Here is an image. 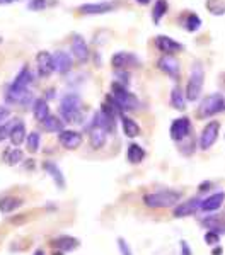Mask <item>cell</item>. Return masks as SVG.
<instances>
[{"label":"cell","instance_id":"obj_18","mask_svg":"<svg viewBox=\"0 0 225 255\" xmlns=\"http://www.w3.org/2000/svg\"><path fill=\"white\" fill-rule=\"evenodd\" d=\"M72 53H73V56L80 61V63L87 61V58H89L87 43H85L84 38L79 36V34H75V36H73V39H72Z\"/></svg>","mask_w":225,"mask_h":255},{"label":"cell","instance_id":"obj_21","mask_svg":"<svg viewBox=\"0 0 225 255\" xmlns=\"http://www.w3.org/2000/svg\"><path fill=\"white\" fill-rule=\"evenodd\" d=\"M53 60H55V70L60 73V75H65V73L70 72L72 58L67 51H56L55 55H53Z\"/></svg>","mask_w":225,"mask_h":255},{"label":"cell","instance_id":"obj_38","mask_svg":"<svg viewBox=\"0 0 225 255\" xmlns=\"http://www.w3.org/2000/svg\"><path fill=\"white\" fill-rule=\"evenodd\" d=\"M10 134V126L9 125H2L0 126V143L3 141V139H7Z\"/></svg>","mask_w":225,"mask_h":255},{"label":"cell","instance_id":"obj_31","mask_svg":"<svg viewBox=\"0 0 225 255\" xmlns=\"http://www.w3.org/2000/svg\"><path fill=\"white\" fill-rule=\"evenodd\" d=\"M167 9H169V5H167L166 0H157V2H155V5H154V9H152V19H154L155 24L161 22V19L164 17V15H166Z\"/></svg>","mask_w":225,"mask_h":255},{"label":"cell","instance_id":"obj_23","mask_svg":"<svg viewBox=\"0 0 225 255\" xmlns=\"http://www.w3.org/2000/svg\"><path fill=\"white\" fill-rule=\"evenodd\" d=\"M22 204H24V201L20 199V197L3 196V197H0V213H3V215H10L12 211L19 209Z\"/></svg>","mask_w":225,"mask_h":255},{"label":"cell","instance_id":"obj_8","mask_svg":"<svg viewBox=\"0 0 225 255\" xmlns=\"http://www.w3.org/2000/svg\"><path fill=\"white\" fill-rule=\"evenodd\" d=\"M219 134H220V123L210 121L203 128V133L200 136V148L202 150H210L217 143V139H219Z\"/></svg>","mask_w":225,"mask_h":255},{"label":"cell","instance_id":"obj_1","mask_svg":"<svg viewBox=\"0 0 225 255\" xmlns=\"http://www.w3.org/2000/svg\"><path fill=\"white\" fill-rule=\"evenodd\" d=\"M31 82H32V72L29 70V67H22L20 72L15 75L14 82L7 87L5 101L9 104L27 106L32 101V92L27 89Z\"/></svg>","mask_w":225,"mask_h":255},{"label":"cell","instance_id":"obj_15","mask_svg":"<svg viewBox=\"0 0 225 255\" xmlns=\"http://www.w3.org/2000/svg\"><path fill=\"white\" fill-rule=\"evenodd\" d=\"M113 2H99V3H84L79 7L80 14H89V15H97V14H108V12L114 10Z\"/></svg>","mask_w":225,"mask_h":255},{"label":"cell","instance_id":"obj_2","mask_svg":"<svg viewBox=\"0 0 225 255\" xmlns=\"http://www.w3.org/2000/svg\"><path fill=\"white\" fill-rule=\"evenodd\" d=\"M183 194L179 191H173V189H164V191L150 192V194L143 196V204L147 208L152 209H166V208H174L179 204Z\"/></svg>","mask_w":225,"mask_h":255},{"label":"cell","instance_id":"obj_6","mask_svg":"<svg viewBox=\"0 0 225 255\" xmlns=\"http://www.w3.org/2000/svg\"><path fill=\"white\" fill-rule=\"evenodd\" d=\"M111 97L123 113H125V111H137L138 106H140L138 97L133 96L125 85L118 84V82H113V85H111Z\"/></svg>","mask_w":225,"mask_h":255},{"label":"cell","instance_id":"obj_39","mask_svg":"<svg viewBox=\"0 0 225 255\" xmlns=\"http://www.w3.org/2000/svg\"><path fill=\"white\" fill-rule=\"evenodd\" d=\"M9 114L10 113H9V109H7L5 106H0V123H2L5 118H9Z\"/></svg>","mask_w":225,"mask_h":255},{"label":"cell","instance_id":"obj_32","mask_svg":"<svg viewBox=\"0 0 225 255\" xmlns=\"http://www.w3.org/2000/svg\"><path fill=\"white\" fill-rule=\"evenodd\" d=\"M39 143H41V136L38 131H31L26 138V148L29 153H36L39 150Z\"/></svg>","mask_w":225,"mask_h":255},{"label":"cell","instance_id":"obj_44","mask_svg":"<svg viewBox=\"0 0 225 255\" xmlns=\"http://www.w3.org/2000/svg\"><path fill=\"white\" fill-rule=\"evenodd\" d=\"M0 43H2V38H0Z\"/></svg>","mask_w":225,"mask_h":255},{"label":"cell","instance_id":"obj_7","mask_svg":"<svg viewBox=\"0 0 225 255\" xmlns=\"http://www.w3.org/2000/svg\"><path fill=\"white\" fill-rule=\"evenodd\" d=\"M169 134L174 141H184L186 138H190L191 134V121L190 118L183 116V118H178L171 123V128H169Z\"/></svg>","mask_w":225,"mask_h":255},{"label":"cell","instance_id":"obj_34","mask_svg":"<svg viewBox=\"0 0 225 255\" xmlns=\"http://www.w3.org/2000/svg\"><path fill=\"white\" fill-rule=\"evenodd\" d=\"M200 26H202V19H200V15L190 14L186 17V22H184V27H186V31L195 32V31L200 29Z\"/></svg>","mask_w":225,"mask_h":255},{"label":"cell","instance_id":"obj_14","mask_svg":"<svg viewBox=\"0 0 225 255\" xmlns=\"http://www.w3.org/2000/svg\"><path fill=\"white\" fill-rule=\"evenodd\" d=\"M58 141L67 150H77L82 145V134L79 131H73V129H63L58 134Z\"/></svg>","mask_w":225,"mask_h":255},{"label":"cell","instance_id":"obj_25","mask_svg":"<svg viewBox=\"0 0 225 255\" xmlns=\"http://www.w3.org/2000/svg\"><path fill=\"white\" fill-rule=\"evenodd\" d=\"M32 116H34L36 121L43 123L44 119L50 116V106L44 99H36L34 104H32Z\"/></svg>","mask_w":225,"mask_h":255},{"label":"cell","instance_id":"obj_17","mask_svg":"<svg viewBox=\"0 0 225 255\" xmlns=\"http://www.w3.org/2000/svg\"><path fill=\"white\" fill-rule=\"evenodd\" d=\"M225 201V192H214L202 201V211L203 213H215L217 209L222 208Z\"/></svg>","mask_w":225,"mask_h":255},{"label":"cell","instance_id":"obj_42","mask_svg":"<svg viewBox=\"0 0 225 255\" xmlns=\"http://www.w3.org/2000/svg\"><path fill=\"white\" fill-rule=\"evenodd\" d=\"M137 3H140V5H147V3L150 2V0H135Z\"/></svg>","mask_w":225,"mask_h":255},{"label":"cell","instance_id":"obj_4","mask_svg":"<svg viewBox=\"0 0 225 255\" xmlns=\"http://www.w3.org/2000/svg\"><path fill=\"white\" fill-rule=\"evenodd\" d=\"M203 85H205V70H203V65L200 63V61H195L193 67H191V72H190V79H188L186 90H184L188 101L193 102L200 96H202Z\"/></svg>","mask_w":225,"mask_h":255},{"label":"cell","instance_id":"obj_28","mask_svg":"<svg viewBox=\"0 0 225 255\" xmlns=\"http://www.w3.org/2000/svg\"><path fill=\"white\" fill-rule=\"evenodd\" d=\"M186 94L183 92L181 87H178V85L173 87V90H171V104H173V108L178 111H184L186 109Z\"/></svg>","mask_w":225,"mask_h":255},{"label":"cell","instance_id":"obj_12","mask_svg":"<svg viewBox=\"0 0 225 255\" xmlns=\"http://www.w3.org/2000/svg\"><path fill=\"white\" fill-rule=\"evenodd\" d=\"M157 67L161 72H164L166 75H169L171 79L178 80L179 79V61L174 58L173 55H164L159 58Z\"/></svg>","mask_w":225,"mask_h":255},{"label":"cell","instance_id":"obj_9","mask_svg":"<svg viewBox=\"0 0 225 255\" xmlns=\"http://www.w3.org/2000/svg\"><path fill=\"white\" fill-rule=\"evenodd\" d=\"M202 201L200 197H191L188 201H183L179 203L178 206L174 208V218H188V216H193L198 211H202Z\"/></svg>","mask_w":225,"mask_h":255},{"label":"cell","instance_id":"obj_16","mask_svg":"<svg viewBox=\"0 0 225 255\" xmlns=\"http://www.w3.org/2000/svg\"><path fill=\"white\" fill-rule=\"evenodd\" d=\"M51 244H53L55 249H58L61 254H67V252H73L75 249H79L80 242H79V238H75V237L61 235L58 238H55Z\"/></svg>","mask_w":225,"mask_h":255},{"label":"cell","instance_id":"obj_20","mask_svg":"<svg viewBox=\"0 0 225 255\" xmlns=\"http://www.w3.org/2000/svg\"><path fill=\"white\" fill-rule=\"evenodd\" d=\"M106 139H108V133H106L102 128L99 126H92L89 128V143L94 150H99L106 145Z\"/></svg>","mask_w":225,"mask_h":255},{"label":"cell","instance_id":"obj_33","mask_svg":"<svg viewBox=\"0 0 225 255\" xmlns=\"http://www.w3.org/2000/svg\"><path fill=\"white\" fill-rule=\"evenodd\" d=\"M207 9L214 15H224L225 14V2L224 0H207Z\"/></svg>","mask_w":225,"mask_h":255},{"label":"cell","instance_id":"obj_22","mask_svg":"<svg viewBox=\"0 0 225 255\" xmlns=\"http://www.w3.org/2000/svg\"><path fill=\"white\" fill-rule=\"evenodd\" d=\"M43 168L46 170V174L53 179V182L56 184V187L63 191V189H65V177H63V174H61L60 167L56 165L55 162H44Z\"/></svg>","mask_w":225,"mask_h":255},{"label":"cell","instance_id":"obj_26","mask_svg":"<svg viewBox=\"0 0 225 255\" xmlns=\"http://www.w3.org/2000/svg\"><path fill=\"white\" fill-rule=\"evenodd\" d=\"M145 150L137 145V143H130L128 145V150H126V160H128L130 163H133V165H137V163H142L143 158H145Z\"/></svg>","mask_w":225,"mask_h":255},{"label":"cell","instance_id":"obj_27","mask_svg":"<svg viewBox=\"0 0 225 255\" xmlns=\"http://www.w3.org/2000/svg\"><path fill=\"white\" fill-rule=\"evenodd\" d=\"M121 126H123V133H125V136L137 138L138 134H140V126H138V123H135L132 118L125 116V114L121 116Z\"/></svg>","mask_w":225,"mask_h":255},{"label":"cell","instance_id":"obj_19","mask_svg":"<svg viewBox=\"0 0 225 255\" xmlns=\"http://www.w3.org/2000/svg\"><path fill=\"white\" fill-rule=\"evenodd\" d=\"M26 138H27V134H26V126H24V123L15 121L14 125L10 126V134H9L12 146H20L26 141Z\"/></svg>","mask_w":225,"mask_h":255},{"label":"cell","instance_id":"obj_40","mask_svg":"<svg viewBox=\"0 0 225 255\" xmlns=\"http://www.w3.org/2000/svg\"><path fill=\"white\" fill-rule=\"evenodd\" d=\"M212 255H222V249H220V247L217 245L215 249H214V252H212Z\"/></svg>","mask_w":225,"mask_h":255},{"label":"cell","instance_id":"obj_13","mask_svg":"<svg viewBox=\"0 0 225 255\" xmlns=\"http://www.w3.org/2000/svg\"><path fill=\"white\" fill-rule=\"evenodd\" d=\"M155 46L159 48V51H162L164 55H176V53H181L184 46L178 41H174L169 36H157L155 38Z\"/></svg>","mask_w":225,"mask_h":255},{"label":"cell","instance_id":"obj_41","mask_svg":"<svg viewBox=\"0 0 225 255\" xmlns=\"http://www.w3.org/2000/svg\"><path fill=\"white\" fill-rule=\"evenodd\" d=\"M12 2H19V0H0V5H3V3H12Z\"/></svg>","mask_w":225,"mask_h":255},{"label":"cell","instance_id":"obj_10","mask_svg":"<svg viewBox=\"0 0 225 255\" xmlns=\"http://www.w3.org/2000/svg\"><path fill=\"white\" fill-rule=\"evenodd\" d=\"M111 65L114 70H126L130 67H138V65H140V60H138L133 53L120 51L111 58Z\"/></svg>","mask_w":225,"mask_h":255},{"label":"cell","instance_id":"obj_30","mask_svg":"<svg viewBox=\"0 0 225 255\" xmlns=\"http://www.w3.org/2000/svg\"><path fill=\"white\" fill-rule=\"evenodd\" d=\"M43 129L46 133H61L63 131V121L56 116H48L43 121Z\"/></svg>","mask_w":225,"mask_h":255},{"label":"cell","instance_id":"obj_29","mask_svg":"<svg viewBox=\"0 0 225 255\" xmlns=\"http://www.w3.org/2000/svg\"><path fill=\"white\" fill-rule=\"evenodd\" d=\"M3 160H5V163L10 167L19 165V163L24 160V153H22V150H19L17 146L9 148V150H5V153H3Z\"/></svg>","mask_w":225,"mask_h":255},{"label":"cell","instance_id":"obj_24","mask_svg":"<svg viewBox=\"0 0 225 255\" xmlns=\"http://www.w3.org/2000/svg\"><path fill=\"white\" fill-rule=\"evenodd\" d=\"M202 225L207 230H212V232L225 233V223L219 215H207L205 218H202Z\"/></svg>","mask_w":225,"mask_h":255},{"label":"cell","instance_id":"obj_36","mask_svg":"<svg viewBox=\"0 0 225 255\" xmlns=\"http://www.w3.org/2000/svg\"><path fill=\"white\" fill-rule=\"evenodd\" d=\"M44 7H46V0H29V3H27V9L29 10H43Z\"/></svg>","mask_w":225,"mask_h":255},{"label":"cell","instance_id":"obj_3","mask_svg":"<svg viewBox=\"0 0 225 255\" xmlns=\"http://www.w3.org/2000/svg\"><path fill=\"white\" fill-rule=\"evenodd\" d=\"M60 116L67 123H80L82 99L79 94H67L60 101Z\"/></svg>","mask_w":225,"mask_h":255},{"label":"cell","instance_id":"obj_5","mask_svg":"<svg viewBox=\"0 0 225 255\" xmlns=\"http://www.w3.org/2000/svg\"><path fill=\"white\" fill-rule=\"evenodd\" d=\"M224 111H225V96H222V94H212V96H207L200 102L196 116H198V119H210L217 116V114L224 113Z\"/></svg>","mask_w":225,"mask_h":255},{"label":"cell","instance_id":"obj_35","mask_svg":"<svg viewBox=\"0 0 225 255\" xmlns=\"http://www.w3.org/2000/svg\"><path fill=\"white\" fill-rule=\"evenodd\" d=\"M205 244L208 247H217L220 242V233L217 232H212V230H207V233H205Z\"/></svg>","mask_w":225,"mask_h":255},{"label":"cell","instance_id":"obj_11","mask_svg":"<svg viewBox=\"0 0 225 255\" xmlns=\"http://www.w3.org/2000/svg\"><path fill=\"white\" fill-rule=\"evenodd\" d=\"M36 63H38V72L43 79H48L53 72H55V60L53 55L48 51H39L36 55Z\"/></svg>","mask_w":225,"mask_h":255},{"label":"cell","instance_id":"obj_37","mask_svg":"<svg viewBox=\"0 0 225 255\" xmlns=\"http://www.w3.org/2000/svg\"><path fill=\"white\" fill-rule=\"evenodd\" d=\"M179 249H181V255H193V250H191V247L188 245L186 240L179 242Z\"/></svg>","mask_w":225,"mask_h":255},{"label":"cell","instance_id":"obj_43","mask_svg":"<svg viewBox=\"0 0 225 255\" xmlns=\"http://www.w3.org/2000/svg\"><path fill=\"white\" fill-rule=\"evenodd\" d=\"M32 255H46V254H44V250H43V249H38Z\"/></svg>","mask_w":225,"mask_h":255}]
</instances>
